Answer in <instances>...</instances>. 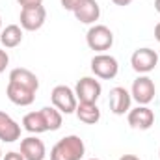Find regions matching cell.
<instances>
[{
	"mask_svg": "<svg viewBox=\"0 0 160 160\" xmlns=\"http://www.w3.org/2000/svg\"><path fill=\"white\" fill-rule=\"evenodd\" d=\"M155 93H157L155 82L149 78L147 75H142V77H138V78L132 82L130 95H132V99H134L138 104L147 106V104L155 99Z\"/></svg>",
	"mask_w": 160,
	"mask_h": 160,
	"instance_id": "8",
	"label": "cell"
},
{
	"mask_svg": "<svg viewBox=\"0 0 160 160\" xmlns=\"http://www.w3.org/2000/svg\"><path fill=\"white\" fill-rule=\"evenodd\" d=\"M86 43H88V47L91 50H97L101 54V52L112 48V45H114V34L104 24H93L88 30V34H86Z\"/></svg>",
	"mask_w": 160,
	"mask_h": 160,
	"instance_id": "2",
	"label": "cell"
},
{
	"mask_svg": "<svg viewBox=\"0 0 160 160\" xmlns=\"http://www.w3.org/2000/svg\"><path fill=\"white\" fill-rule=\"evenodd\" d=\"M119 160H140V158H138L136 155H123Z\"/></svg>",
	"mask_w": 160,
	"mask_h": 160,
	"instance_id": "25",
	"label": "cell"
},
{
	"mask_svg": "<svg viewBox=\"0 0 160 160\" xmlns=\"http://www.w3.org/2000/svg\"><path fill=\"white\" fill-rule=\"evenodd\" d=\"M22 8H32V6H41L43 0H17Z\"/></svg>",
	"mask_w": 160,
	"mask_h": 160,
	"instance_id": "23",
	"label": "cell"
},
{
	"mask_svg": "<svg viewBox=\"0 0 160 160\" xmlns=\"http://www.w3.org/2000/svg\"><path fill=\"white\" fill-rule=\"evenodd\" d=\"M157 63H158V54H157L153 48H147V47L134 50L132 56H130V65H132V69H134L136 73H140V75L151 73V71L157 67Z\"/></svg>",
	"mask_w": 160,
	"mask_h": 160,
	"instance_id": "5",
	"label": "cell"
},
{
	"mask_svg": "<svg viewBox=\"0 0 160 160\" xmlns=\"http://www.w3.org/2000/svg\"><path fill=\"white\" fill-rule=\"evenodd\" d=\"M9 82L11 84H17L21 88H26L30 91H36L39 89V78L26 67H17V69H11L9 73Z\"/></svg>",
	"mask_w": 160,
	"mask_h": 160,
	"instance_id": "14",
	"label": "cell"
},
{
	"mask_svg": "<svg viewBox=\"0 0 160 160\" xmlns=\"http://www.w3.org/2000/svg\"><path fill=\"white\" fill-rule=\"evenodd\" d=\"M155 9L160 13V0H155Z\"/></svg>",
	"mask_w": 160,
	"mask_h": 160,
	"instance_id": "27",
	"label": "cell"
},
{
	"mask_svg": "<svg viewBox=\"0 0 160 160\" xmlns=\"http://www.w3.org/2000/svg\"><path fill=\"white\" fill-rule=\"evenodd\" d=\"M6 95H8V99H9L13 104H17V106H30V104L36 101V91H30V89L21 88V86L11 84V82H8Z\"/></svg>",
	"mask_w": 160,
	"mask_h": 160,
	"instance_id": "15",
	"label": "cell"
},
{
	"mask_svg": "<svg viewBox=\"0 0 160 160\" xmlns=\"http://www.w3.org/2000/svg\"><path fill=\"white\" fill-rule=\"evenodd\" d=\"M89 160H99V158H89Z\"/></svg>",
	"mask_w": 160,
	"mask_h": 160,
	"instance_id": "30",
	"label": "cell"
},
{
	"mask_svg": "<svg viewBox=\"0 0 160 160\" xmlns=\"http://www.w3.org/2000/svg\"><path fill=\"white\" fill-rule=\"evenodd\" d=\"M2 160H24V157L21 155V151L17 153V151H9V153H6L4 157H2Z\"/></svg>",
	"mask_w": 160,
	"mask_h": 160,
	"instance_id": "22",
	"label": "cell"
},
{
	"mask_svg": "<svg viewBox=\"0 0 160 160\" xmlns=\"http://www.w3.org/2000/svg\"><path fill=\"white\" fill-rule=\"evenodd\" d=\"M60 2H62V8H63V9H67V11H75L77 6H78L82 0H60Z\"/></svg>",
	"mask_w": 160,
	"mask_h": 160,
	"instance_id": "20",
	"label": "cell"
},
{
	"mask_svg": "<svg viewBox=\"0 0 160 160\" xmlns=\"http://www.w3.org/2000/svg\"><path fill=\"white\" fill-rule=\"evenodd\" d=\"M155 39L160 43V22L157 24V26H155Z\"/></svg>",
	"mask_w": 160,
	"mask_h": 160,
	"instance_id": "26",
	"label": "cell"
},
{
	"mask_svg": "<svg viewBox=\"0 0 160 160\" xmlns=\"http://www.w3.org/2000/svg\"><path fill=\"white\" fill-rule=\"evenodd\" d=\"M21 138V125L9 114L0 110V140L6 143H13Z\"/></svg>",
	"mask_w": 160,
	"mask_h": 160,
	"instance_id": "13",
	"label": "cell"
},
{
	"mask_svg": "<svg viewBox=\"0 0 160 160\" xmlns=\"http://www.w3.org/2000/svg\"><path fill=\"white\" fill-rule=\"evenodd\" d=\"M22 41V28L19 24H8L6 28H2L0 32V43L6 48H15L19 47Z\"/></svg>",
	"mask_w": 160,
	"mask_h": 160,
	"instance_id": "18",
	"label": "cell"
},
{
	"mask_svg": "<svg viewBox=\"0 0 160 160\" xmlns=\"http://www.w3.org/2000/svg\"><path fill=\"white\" fill-rule=\"evenodd\" d=\"M50 101L54 104V108H58L62 114H75L77 106H78V99L75 95V89H71L69 86H56L50 93Z\"/></svg>",
	"mask_w": 160,
	"mask_h": 160,
	"instance_id": "4",
	"label": "cell"
},
{
	"mask_svg": "<svg viewBox=\"0 0 160 160\" xmlns=\"http://www.w3.org/2000/svg\"><path fill=\"white\" fill-rule=\"evenodd\" d=\"M0 160H2V149H0Z\"/></svg>",
	"mask_w": 160,
	"mask_h": 160,
	"instance_id": "29",
	"label": "cell"
},
{
	"mask_svg": "<svg viewBox=\"0 0 160 160\" xmlns=\"http://www.w3.org/2000/svg\"><path fill=\"white\" fill-rule=\"evenodd\" d=\"M73 13L82 24H93L101 17V6L97 4V0H82Z\"/></svg>",
	"mask_w": 160,
	"mask_h": 160,
	"instance_id": "12",
	"label": "cell"
},
{
	"mask_svg": "<svg viewBox=\"0 0 160 160\" xmlns=\"http://www.w3.org/2000/svg\"><path fill=\"white\" fill-rule=\"evenodd\" d=\"M112 2H114L116 6H128L132 0H112Z\"/></svg>",
	"mask_w": 160,
	"mask_h": 160,
	"instance_id": "24",
	"label": "cell"
},
{
	"mask_svg": "<svg viewBox=\"0 0 160 160\" xmlns=\"http://www.w3.org/2000/svg\"><path fill=\"white\" fill-rule=\"evenodd\" d=\"M110 110H112V114H116V116H123V114H127L128 110H130V102H132V95L125 89V88H121V86H116V88H112L110 89Z\"/></svg>",
	"mask_w": 160,
	"mask_h": 160,
	"instance_id": "10",
	"label": "cell"
},
{
	"mask_svg": "<svg viewBox=\"0 0 160 160\" xmlns=\"http://www.w3.org/2000/svg\"><path fill=\"white\" fill-rule=\"evenodd\" d=\"M158 157H160V151H158Z\"/></svg>",
	"mask_w": 160,
	"mask_h": 160,
	"instance_id": "31",
	"label": "cell"
},
{
	"mask_svg": "<svg viewBox=\"0 0 160 160\" xmlns=\"http://www.w3.org/2000/svg\"><path fill=\"white\" fill-rule=\"evenodd\" d=\"M19 21H21V28L22 30L36 32L47 21V9H45L43 4L41 6H32V8H22L21 15H19Z\"/></svg>",
	"mask_w": 160,
	"mask_h": 160,
	"instance_id": "6",
	"label": "cell"
},
{
	"mask_svg": "<svg viewBox=\"0 0 160 160\" xmlns=\"http://www.w3.org/2000/svg\"><path fill=\"white\" fill-rule=\"evenodd\" d=\"M91 71L97 78L112 80L119 73V63L114 56H110L106 52H101V54H95L91 58Z\"/></svg>",
	"mask_w": 160,
	"mask_h": 160,
	"instance_id": "3",
	"label": "cell"
},
{
	"mask_svg": "<svg viewBox=\"0 0 160 160\" xmlns=\"http://www.w3.org/2000/svg\"><path fill=\"white\" fill-rule=\"evenodd\" d=\"M101 93H102V86L93 77H84L75 86V95L78 102H97Z\"/></svg>",
	"mask_w": 160,
	"mask_h": 160,
	"instance_id": "7",
	"label": "cell"
},
{
	"mask_svg": "<svg viewBox=\"0 0 160 160\" xmlns=\"http://www.w3.org/2000/svg\"><path fill=\"white\" fill-rule=\"evenodd\" d=\"M21 155L24 157V160H43L47 157L43 140H39L38 136H28L21 140Z\"/></svg>",
	"mask_w": 160,
	"mask_h": 160,
	"instance_id": "11",
	"label": "cell"
},
{
	"mask_svg": "<svg viewBox=\"0 0 160 160\" xmlns=\"http://www.w3.org/2000/svg\"><path fill=\"white\" fill-rule=\"evenodd\" d=\"M86 153L84 140L80 136H65L56 142V145L50 149V160H80Z\"/></svg>",
	"mask_w": 160,
	"mask_h": 160,
	"instance_id": "1",
	"label": "cell"
},
{
	"mask_svg": "<svg viewBox=\"0 0 160 160\" xmlns=\"http://www.w3.org/2000/svg\"><path fill=\"white\" fill-rule=\"evenodd\" d=\"M22 128L32 132V134H41V132H48V125L45 121V116L43 112L38 110V112H30L22 118Z\"/></svg>",
	"mask_w": 160,
	"mask_h": 160,
	"instance_id": "16",
	"label": "cell"
},
{
	"mask_svg": "<svg viewBox=\"0 0 160 160\" xmlns=\"http://www.w3.org/2000/svg\"><path fill=\"white\" fill-rule=\"evenodd\" d=\"M41 112H43V116H45V121H47V125H48V130L52 132V130H58L60 127H62V112L58 110V108H54V106H45V108H41Z\"/></svg>",
	"mask_w": 160,
	"mask_h": 160,
	"instance_id": "19",
	"label": "cell"
},
{
	"mask_svg": "<svg viewBox=\"0 0 160 160\" xmlns=\"http://www.w3.org/2000/svg\"><path fill=\"white\" fill-rule=\"evenodd\" d=\"M128 125L132 128H138V130H149L153 125H155V114L149 106H143V104H138L136 108L128 110Z\"/></svg>",
	"mask_w": 160,
	"mask_h": 160,
	"instance_id": "9",
	"label": "cell"
},
{
	"mask_svg": "<svg viewBox=\"0 0 160 160\" xmlns=\"http://www.w3.org/2000/svg\"><path fill=\"white\" fill-rule=\"evenodd\" d=\"M8 63H9V56H8V52H6V50H2V48H0V75L6 71Z\"/></svg>",
	"mask_w": 160,
	"mask_h": 160,
	"instance_id": "21",
	"label": "cell"
},
{
	"mask_svg": "<svg viewBox=\"0 0 160 160\" xmlns=\"http://www.w3.org/2000/svg\"><path fill=\"white\" fill-rule=\"evenodd\" d=\"M0 32H2V17H0Z\"/></svg>",
	"mask_w": 160,
	"mask_h": 160,
	"instance_id": "28",
	"label": "cell"
},
{
	"mask_svg": "<svg viewBox=\"0 0 160 160\" xmlns=\"http://www.w3.org/2000/svg\"><path fill=\"white\" fill-rule=\"evenodd\" d=\"M75 114L86 125H95L97 121L101 119V110H99L97 102H78Z\"/></svg>",
	"mask_w": 160,
	"mask_h": 160,
	"instance_id": "17",
	"label": "cell"
}]
</instances>
